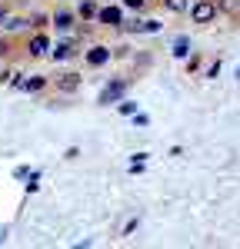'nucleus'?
<instances>
[{
    "label": "nucleus",
    "mask_w": 240,
    "mask_h": 249,
    "mask_svg": "<svg viewBox=\"0 0 240 249\" xmlns=\"http://www.w3.org/2000/svg\"><path fill=\"white\" fill-rule=\"evenodd\" d=\"M214 17H217V3H214V0H197V3L190 7V20H194V23H210Z\"/></svg>",
    "instance_id": "1"
},
{
    "label": "nucleus",
    "mask_w": 240,
    "mask_h": 249,
    "mask_svg": "<svg viewBox=\"0 0 240 249\" xmlns=\"http://www.w3.org/2000/svg\"><path fill=\"white\" fill-rule=\"evenodd\" d=\"M127 93V80H114V83H107L103 90H100V107H110V103H117L120 96Z\"/></svg>",
    "instance_id": "2"
},
{
    "label": "nucleus",
    "mask_w": 240,
    "mask_h": 249,
    "mask_svg": "<svg viewBox=\"0 0 240 249\" xmlns=\"http://www.w3.org/2000/svg\"><path fill=\"white\" fill-rule=\"evenodd\" d=\"M100 23H107V27H120V10L117 7H103V10H97Z\"/></svg>",
    "instance_id": "3"
},
{
    "label": "nucleus",
    "mask_w": 240,
    "mask_h": 249,
    "mask_svg": "<svg viewBox=\"0 0 240 249\" xmlns=\"http://www.w3.org/2000/svg\"><path fill=\"white\" fill-rule=\"evenodd\" d=\"M107 60H110V50H107V47H94V50L87 53V63H90V67H103Z\"/></svg>",
    "instance_id": "4"
},
{
    "label": "nucleus",
    "mask_w": 240,
    "mask_h": 249,
    "mask_svg": "<svg viewBox=\"0 0 240 249\" xmlns=\"http://www.w3.org/2000/svg\"><path fill=\"white\" fill-rule=\"evenodd\" d=\"M77 87H80L77 73H63V77H57V90H63V93H74Z\"/></svg>",
    "instance_id": "5"
},
{
    "label": "nucleus",
    "mask_w": 240,
    "mask_h": 249,
    "mask_svg": "<svg viewBox=\"0 0 240 249\" xmlns=\"http://www.w3.org/2000/svg\"><path fill=\"white\" fill-rule=\"evenodd\" d=\"M47 47H50V40L43 37V34H37V37L30 40V57H43V53H47Z\"/></svg>",
    "instance_id": "6"
},
{
    "label": "nucleus",
    "mask_w": 240,
    "mask_h": 249,
    "mask_svg": "<svg viewBox=\"0 0 240 249\" xmlns=\"http://www.w3.org/2000/svg\"><path fill=\"white\" fill-rule=\"evenodd\" d=\"M54 23H57V30H70V27H74V14H67V10H60L57 17H54Z\"/></svg>",
    "instance_id": "7"
},
{
    "label": "nucleus",
    "mask_w": 240,
    "mask_h": 249,
    "mask_svg": "<svg viewBox=\"0 0 240 249\" xmlns=\"http://www.w3.org/2000/svg\"><path fill=\"white\" fill-rule=\"evenodd\" d=\"M43 87H47V80H43V77H34V80H23V87H20V90L37 93V90H43Z\"/></svg>",
    "instance_id": "8"
},
{
    "label": "nucleus",
    "mask_w": 240,
    "mask_h": 249,
    "mask_svg": "<svg viewBox=\"0 0 240 249\" xmlns=\"http://www.w3.org/2000/svg\"><path fill=\"white\" fill-rule=\"evenodd\" d=\"M170 53H174V57H187V53H190V40L180 37L177 43H174V50H170Z\"/></svg>",
    "instance_id": "9"
},
{
    "label": "nucleus",
    "mask_w": 240,
    "mask_h": 249,
    "mask_svg": "<svg viewBox=\"0 0 240 249\" xmlns=\"http://www.w3.org/2000/svg\"><path fill=\"white\" fill-rule=\"evenodd\" d=\"M80 17H83V20L97 17V3H94V0H80Z\"/></svg>",
    "instance_id": "10"
},
{
    "label": "nucleus",
    "mask_w": 240,
    "mask_h": 249,
    "mask_svg": "<svg viewBox=\"0 0 240 249\" xmlns=\"http://www.w3.org/2000/svg\"><path fill=\"white\" fill-rule=\"evenodd\" d=\"M74 57V43H57V50H54V60H67Z\"/></svg>",
    "instance_id": "11"
},
{
    "label": "nucleus",
    "mask_w": 240,
    "mask_h": 249,
    "mask_svg": "<svg viewBox=\"0 0 240 249\" xmlns=\"http://www.w3.org/2000/svg\"><path fill=\"white\" fill-rule=\"evenodd\" d=\"M167 3V10H174V14H183L187 7H190V0H163Z\"/></svg>",
    "instance_id": "12"
},
{
    "label": "nucleus",
    "mask_w": 240,
    "mask_h": 249,
    "mask_svg": "<svg viewBox=\"0 0 240 249\" xmlns=\"http://www.w3.org/2000/svg\"><path fill=\"white\" fill-rule=\"evenodd\" d=\"M217 7H220V10H227V14H237V10H240V0H220Z\"/></svg>",
    "instance_id": "13"
},
{
    "label": "nucleus",
    "mask_w": 240,
    "mask_h": 249,
    "mask_svg": "<svg viewBox=\"0 0 240 249\" xmlns=\"http://www.w3.org/2000/svg\"><path fill=\"white\" fill-rule=\"evenodd\" d=\"M120 113H123V116H134V113H137V103H134V100H123V103H120Z\"/></svg>",
    "instance_id": "14"
},
{
    "label": "nucleus",
    "mask_w": 240,
    "mask_h": 249,
    "mask_svg": "<svg viewBox=\"0 0 240 249\" xmlns=\"http://www.w3.org/2000/svg\"><path fill=\"white\" fill-rule=\"evenodd\" d=\"M123 3H127V7H134V10H140V7H143V0H123Z\"/></svg>",
    "instance_id": "15"
},
{
    "label": "nucleus",
    "mask_w": 240,
    "mask_h": 249,
    "mask_svg": "<svg viewBox=\"0 0 240 249\" xmlns=\"http://www.w3.org/2000/svg\"><path fill=\"white\" fill-rule=\"evenodd\" d=\"M0 243H7V230H0Z\"/></svg>",
    "instance_id": "16"
},
{
    "label": "nucleus",
    "mask_w": 240,
    "mask_h": 249,
    "mask_svg": "<svg viewBox=\"0 0 240 249\" xmlns=\"http://www.w3.org/2000/svg\"><path fill=\"white\" fill-rule=\"evenodd\" d=\"M0 20H7V7H0Z\"/></svg>",
    "instance_id": "17"
},
{
    "label": "nucleus",
    "mask_w": 240,
    "mask_h": 249,
    "mask_svg": "<svg viewBox=\"0 0 240 249\" xmlns=\"http://www.w3.org/2000/svg\"><path fill=\"white\" fill-rule=\"evenodd\" d=\"M237 80H240V67H237Z\"/></svg>",
    "instance_id": "18"
}]
</instances>
